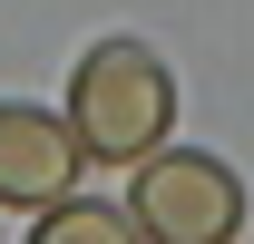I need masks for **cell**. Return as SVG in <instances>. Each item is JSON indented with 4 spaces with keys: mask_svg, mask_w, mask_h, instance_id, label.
<instances>
[{
    "mask_svg": "<svg viewBox=\"0 0 254 244\" xmlns=\"http://www.w3.org/2000/svg\"><path fill=\"white\" fill-rule=\"evenodd\" d=\"M78 137H68V118H49V108H0V205H59V195H78Z\"/></svg>",
    "mask_w": 254,
    "mask_h": 244,
    "instance_id": "obj_3",
    "label": "cell"
},
{
    "mask_svg": "<svg viewBox=\"0 0 254 244\" xmlns=\"http://www.w3.org/2000/svg\"><path fill=\"white\" fill-rule=\"evenodd\" d=\"M30 244H137V215L127 205H88V195H59V205H39Z\"/></svg>",
    "mask_w": 254,
    "mask_h": 244,
    "instance_id": "obj_4",
    "label": "cell"
},
{
    "mask_svg": "<svg viewBox=\"0 0 254 244\" xmlns=\"http://www.w3.org/2000/svg\"><path fill=\"white\" fill-rule=\"evenodd\" d=\"M68 127H78V147L108 156V166H137V156L166 147V127H176V78L147 39H98L78 78H68Z\"/></svg>",
    "mask_w": 254,
    "mask_h": 244,
    "instance_id": "obj_1",
    "label": "cell"
},
{
    "mask_svg": "<svg viewBox=\"0 0 254 244\" xmlns=\"http://www.w3.org/2000/svg\"><path fill=\"white\" fill-rule=\"evenodd\" d=\"M127 215H137L147 244H235L245 185H235V166L205 156V147H157V156H137Z\"/></svg>",
    "mask_w": 254,
    "mask_h": 244,
    "instance_id": "obj_2",
    "label": "cell"
}]
</instances>
